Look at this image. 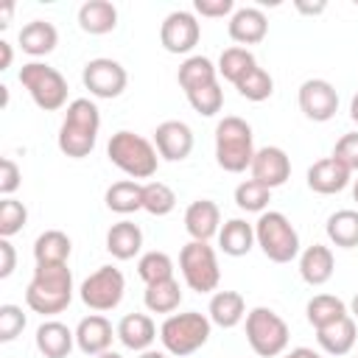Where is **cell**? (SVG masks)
Segmentation results:
<instances>
[{"mask_svg":"<svg viewBox=\"0 0 358 358\" xmlns=\"http://www.w3.org/2000/svg\"><path fill=\"white\" fill-rule=\"evenodd\" d=\"M11 56H14V53H11V45L3 39V42H0V70H8V67H11Z\"/></svg>","mask_w":358,"mask_h":358,"instance_id":"cell-47","label":"cell"},{"mask_svg":"<svg viewBox=\"0 0 358 358\" xmlns=\"http://www.w3.org/2000/svg\"><path fill=\"white\" fill-rule=\"evenodd\" d=\"M330 157H336V159H338L341 165H347L350 171H358V131L341 134Z\"/></svg>","mask_w":358,"mask_h":358,"instance_id":"cell-43","label":"cell"},{"mask_svg":"<svg viewBox=\"0 0 358 358\" xmlns=\"http://www.w3.org/2000/svg\"><path fill=\"white\" fill-rule=\"evenodd\" d=\"M137 277L145 285H151L157 280H168V277H173V260L165 252H157V249L154 252H145L137 260Z\"/></svg>","mask_w":358,"mask_h":358,"instance_id":"cell-39","label":"cell"},{"mask_svg":"<svg viewBox=\"0 0 358 358\" xmlns=\"http://www.w3.org/2000/svg\"><path fill=\"white\" fill-rule=\"evenodd\" d=\"M176 207V193L165 182H145L143 185V210L148 215H168Z\"/></svg>","mask_w":358,"mask_h":358,"instance_id":"cell-37","label":"cell"},{"mask_svg":"<svg viewBox=\"0 0 358 358\" xmlns=\"http://www.w3.org/2000/svg\"><path fill=\"white\" fill-rule=\"evenodd\" d=\"M336 271V257L330 246L313 243L299 255V274L308 285H324Z\"/></svg>","mask_w":358,"mask_h":358,"instance_id":"cell-22","label":"cell"},{"mask_svg":"<svg viewBox=\"0 0 358 358\" xmlns=\"http://www.w3.org/2000/svg\"><path fill=\"white\" fill-rule=\"evenodd\" d=\"M210 330H213L210 316H204L199 310L171 313L159 327V341H162L165 352L185 358V355H193L196 350H201L207 344Z\"/></svg>","mask_w":358,"mask_h":358,"instance_id":"cell-5","label":"cell"},{"mask_svg":"<svg viewBox=\"0 0 358 358\" xmlns=\"http://www.w3.org/2000/svg\"><path fill=\"white\" fill-rule=\"evenodd\" d=\"M154 148L168 162H182L193 151V131L182 120H162L154 131Z\"/></svg>","mask_w":358,"mask_h":358,"instance_id":"cell-14","label":"cell"},{"mask_svg":"<svg viewBox=\"0 0 358 358\" xmlns=\"http://www.w3.org/2000/svg\"><path fill=\"white\" fill-rule=\"evenodd\" d=\"M106 154H109V162L115 168H120L134 182L151 179L157 173V165H159V154H157L154 143H148L145 137H140L129 129H120L109 137Z\"/></svg>","mask_w":358,"mask_h":358,"instance_id":"cell-3","label":"cell"},{"mask_svg":"<svg viewBox=\"0 0 358 358\" xmlns=\"http://www.w3.org/2000/svg\"><path fill=\"white\" fill-rule=\"evenodd\" d=\"M255 224H249L246 218H229L221 229H218V246L224 255L229 257H243L252 252L255 246Z\"/></svg>","mask_w":358,"mask_h":358,"instance_id":"cell-26","label":"cell"},{"mask_svg":"<svg viewBox=\"0 0 358 358\" xmlns=\"http://www.w3.org/2000/svg\"><path fill=\"white\" fill-rule=\"evenodd\" d=\"M207 316H210L213 324L229 330V327H235V324L243 322V316H246V302H243V296H241L238 291H215V294L210 296Z\"/></svg>","mask_w":358,"mask_h":358,"instance_id":"cell-27","label":"cell"},{"mask_svg":"<svg viewBox=\"0 0 358 358\" xmlns=\"http://www.w3.org/2000/svg\"><path fill=\"white\" fill-rule=\"evenodd\" d=\"M81 81L90 90V95H95V98H117L129 84V73L120 62L98 56L84 64Z\"/></svg>","mask_w":358,"mask_h":358,"instance_id":"cell-11","label":"cell"},{"mask_svg":"<svg viewBox=\"0 0 358 358\" xmlns=\"http://www.w3.org/2000/svg\"><path fill=\"white\" fill-rule=\"evenodd\" d=\"M143 249V229L134 221H117L106 232V252L117 260H131Z\"/></svg>","mask_w":358,"mask_h":358,"instance_id":"cell-25","label":"cell"},{"mask_svg":"<svg viewBox=\"0 0 358 358\" xmlns=\"http://www.w3.org/2000/svg\"><path fill=\"white\" fill-rule=\"evenodd\" d=\"M176 81L179 87L187 92L193 90H201L207 84H215L218 81V67L207 59V56H187L182 64H179V73H176Z\"/></svg>","mask_w":358,"mask_h":358,"instance_id":"cell-29","label":"cell"},{"mask_svg":"<svg viewBox=\"0 0 358 358\" xmlns=\"http://www.w3.org/2000/svg\"><path fill=\"white\" fill-rule=\"evenodd\" d=\"M17 39H20V48L28 56H48L59 45V31L48 20H31V22H25L20 28V36Z\"/></svg>","mask_w":358,"mask_h":358,"instance_id":"cell-24","label":"cell"},{"mask_svg":"<svg viewBox=\"0 0 358 358\" xmlns=\"http://www.w3.org/2000/svg\"><path fill=\"white\" fill-rule=\"evenodd\" d=\"M25 330V313L20 305H0V341H14Z\"/></svg>","mask_w":358,"mask_h":358,"instance_id":"cell-42","label":"cell"},{"mask_svg":"<svg viewBox=\"0 0 358 358\" xmlns=\"http://www.w3.org/2000/svg\"><path fill=\"white\" fill-rule=\"evenodd\" d=\"M25 221H28V210L22 201H17L11 196L0 201V238L17 235L25 227Z\"/></svg>","mask_w":358,"mask_h":358,"instance_id":"cell-41","label":"cell"},{"mask_svg":"<svg viewBox=\"0 0 358 358\" xmlns=\"http://www.w3.org/2000/svg\"><path fill=\"white\" fill-rule=\"evenodd\" d=\"M350 117H352V123H358V92L350 101Z\"/></svg>","mask_w":358,"mask_h":358,"instance_id":"cell-51","label":"cell"},{"mask_svg":"<svg viewBox=\"0 0 358 358\" xmlns=\"http://www.w3.org/2000/svg\"><path fill=\"white\" fill-rule=\"evenodd\" d=\"M350 176H352V171L347 165H341L336 157H324V159H316L308 168V187L313 193L333 196V193H341L350 185Z\"/></svg>","mask_w":358,"mask_h":358,"instance_id":"cell-16","label":"cell"},{"mask_svg":"<svg viewBox=\"0 0 358 358\" xmlns=\"http://www.w3.org/2000/svg\"><path fill=\"white\" fill-rule=\"evenodd\" d=\"M73 299V274L67 263H36L34 277L25 288V305L34 313H62Z\"/></svg>","mask_w":358,"mask_h":358,"instance_id":"cell-1","label":"cell"},{"mask_svg":"<svg viewBox=\"0 0 358 358\" xmlns=\"http://www.w3.org/2000/svg\"><path fill=\"white\" fill-rule=\"evenodd\" d=\"M227 31H229V39L238 42V45H257L268 34V20L260 8L243 6V8H235V14L229 17Z\"/></svg>","mask_w":358,"mask_h":358,"instance_id":"cell-18","label":"cell"},{"mask_svg":"<svg viewBox=\"0 0 358 358\" xmlns=\"http://www.w3.org/2000/svg\"><path fill=\"white\" fill-rule=\"evenodd\" d=\"M101 129V112L90 98H76L67 103L64 120L59 126V151L64 157L81 159L90 157L98 143Z\"/></svg>","mask_w":358,"mask_h":358,"instance_id":"cell-2","label":"cell"},{"mask_svg":"<svg viewBox=\"0 0 358 358\" xmlns=\"http://www.w3.org/2000/svg\"><path fill=\"white\" fill-rule=\"evenodd\" d=\"M140 358H168L165 352H157V350H145V352H140Z\"/></svg>","mask_w":358,"mask_h":358,"instance_id":"cell-52","label":"cell"},{"mask_svg":"<svg viewBox=\"0 0 358 358\" xmlns=\"http://www.w3.org/2000/svg\"><path fill=\"white\" fill-rule=\"evenodd\" d=\"M103 201L117 215L137 213V210H143V185L134 182V179H120V182H115V185L106 187Z\"/></svg>","mask_w":358,"mask_h":358,"instance_id":"cell-30","label":"cell"},{"mask_svg":"<svg viewBox=\"0 0 358 358\" xmlns=\"http://www.w3.org/2000/svg\"><path fill=\"white\" fill-rule=\"evenodd\" d=\"M78 25H81L84 34L103 36V34L115 31V25H117V8L109 0H87L78 8Z\"/></svg>","mask_w":358,"mask_h":358,"instance_id":"cell-28","label":"cell"},{"mask_svg":"<svg viewBox=\"0 0 358 358\" xmlns=\"http://www.w3.org/2000/svg\"><path fill=\"white\" fill-rule=\"evenodd\" d=\"M179 268H182V277H185L187 288L196 291V294H210L221 282L218 257H215V249L210 246V241L185 243L182 252H179Z\"/></svg>","mask_w":358,"mask_h":358,"instance_id":"cell-9","label":"cell"},{"mask_svg":"<svg viewBox=\"0 0 358 358\" xmlns=\"http://www.w3.org/2000/svg\"><path fill=\"white\" fill-rule=\"evenodd\" d=\"M252 67H257V62H255L252 50H246V48H241V45H232V48H227V50L218 56V76H224V78L232 81V84H238Z\"/></svg>","mask_w":358,"mask_h":358,"instance_id":"cell-35","label":"cell"},{"mask_svg":"<svg viewBox=\"0 0 358 358\" xmlns=\"http://www.w3.org/2000/svg\"><path fill=\"white\" fill-rule=\"evenodd\" d=\"M305 313H308V322L313 324V330H319V327H327V324L338 322L341 316H347V305H344V299H338L333 294H316L308 302Z\"/></svg>","mask_w":358,"mask_h":358,"instance_id":"cell-34","label":"cell"},{"mask_svg":"<svg viewBox=\"0 0 358 358\" xmlns=\"http://www.w3.org/2000/svg\"><path fill=\"white\" fill-rule=\"evenodd\" d=\"M201 25L193 11H171L159 25V42L168 53H190L199 45Z\"/></svg>","mask_w":358,"mask_h":358,"instance_id":"cell-12","label":"cell"},{"mask_svg":"<svg viewBox=\"0 0 358 358\" xmlns=\"http://www.w3.org/2000/svg\"><path fill=\"white\" fill-rule=\"evenodd\" d=\"M288 324L271 308H252L246 313V341L260 358H277L288 347Z\"/></svg>","mask_w":358,"mask_h":358,"instance_id":"cell-7","label":"cell"},{"mask_svg":"<svg viewBox=\"0 0 358 358\" xmlns=\"http://www.w3.org/2000/svg\"><path fill=\"white\" fill-rule=\"evenodd\" d=\"M185 229L190 241H210L221 229V210L210 199H196L185 210Z\"/></svg>","mask_w":358,"mask_h":358,"instance_id":"cell-19","label":"cell"},{"mask_svg":"<svg viewBox=\"0 0 358 358\" xmlns=\"http://www.w3.org/2000/svg\"><path fill=\"white\" fill-rule=\"evenodd\" d=\"M193 11L201 17H227V14H235V3L232 0H193Z\"/></svg>","mask_w":358,"mask_h":358,"instance_id":"cell-45","label":"cell"},{"mask_svg":"<svg viewBox=\"0 0 358 358\" xmlns=\"http://www.w3.org/2000/svg\"><path fill=\"white\" fill-rule=\"evenodd\" d=\"M252 179H257L260 185H266L268 190L280 187L288 182L291 176V159L282 148L277 145H263L255 151V159H252Z\"/></svg>","mask_w":358,"mask_h":358,"instance_id":"cell-15","label":"cell"},{"mask_svg":"<svg viewBox=\"0 0 358 358\" xmlns=\"http://www.w3.org/2000/svg\"><path fill=\"white\" fill-rule=\"evenodd\" d=\"M296 101H299L302 115L308 120H313V123H324V120H330L338 112V92L324 78H308V81H302Z\"/></svg>","mask_w":358,"mask_h":358,"instance_id":"cell-13","label":"cell"},{"mask_svg":"<svg viewBox=\"0 0 358 358\" xmlns=\"http://www.w3.org/2000/svg\"><path fill=\"white\" fill-rule=\"evenodd\" d=\"M20 84L28 90L31 101L45 112H56V109H62L67 103V78L56 67H50L45 62L22 64Z\"/></svg>","mask_w":358,"mask_h":358,"instance_id":"cell-8","label":"cell"},{"mask_svg":"<svg viewBox=\"0 0 358 358\" xmlns=\"http://www.w3.org/2000/svg\"><path fill=\"white\" fill-rule=\"evenodd\" d=\"M316 341L319 347L327 352V355H347L355 341H358V330H355V319L347 313L341 316L338 322L327 324V327H319L316 330Z\"/></svg>","mask_w":358,"mask_h":358,"instance_id":"cell-23","label":"cell"},{"mask_svg":"<svg viewBox=\"0 0 358 358\" xmlns=\"http://www.w3.org/2000/svg\"><path fill=\"white\" fill-rule=\"evenodd\" d=\"M255 241L271 263H291L299 255V232L277 210L260 213L255 221Z\"/></svg>","mask_w":358,"mask_h":358,"instance_id":"cell-6","label":"cell"},{"mask_svg":"<svg viewBox=\"0 0 358 358\" xmlns=\"http://www.w3.org/2000/svg\"><path fill=\"white\" fill-rule=\"evenodd\" d=\"M352 196H355V201H358V179H355V185H352Z\"/></svg>","mask_w":358,"mask_h":358,"instance_id":"cell-55","label":"cell"},{"mask_svg":"<svg viewBox=\"0 0 358 358\" xmlns=\"http://www.w3.org/2000/svg\"><path fill=\"white\" fill-rule=\"evenodd\" d=\"M70 252H73V243L62 229H48L34 241V260L42 266L45 263H67Z\"/></svg>","mask_w":358,"mask_h":358,"instance_id":"cell-32","label":"cell"},{"mask_svg":"<svg viewBox=\"0 0 358 358\" xmlns=\"http://www.w3.org/2000/svg\"><path fill=\"white\" fill-rule=\"evenodd\" d=\"M117 336V330H112L109 319L101 316V313H92V316H84L76 327V347L84 352V355H101L112 347V338Z\"/></svg>","mask_w":358,"mask_h":358,"instance_id":"cell-17","label":"cell"},{"mask_svg":"<svg viewBox=\"0 0 358 358\" xmlns=\"http://www.w3.org/2000/svg\"><path fill=\"white\" fill-rule=\"evenodd\" d=\"M95 358H123V355L115 352V350H106V352H101V355H95Z\"/></svg>","mask_w":358,"mask_h":358,"instance_id":"cell-53","label":"cell"},{"mask_svg":"<svg viewBox=\"0 0 358 358\" xmlns=\"http://www.w3.org/2000/svg\"><path fill=\"white\" fill-rule=\"evenodd\" d=\"M355 358H358V355H355Z\"/></svg>","mask_w":358,"mask_h":358,"instance_id":"cell-56","label":"cell"},{"mask_svg":"<svg viewBox=\"0 0 358 358\" xmlns=\"http://www.w3.org/2000/svg\"><path fill=\"white\" fill-rule=\"evenodd\" d=\"M268 201H271V190L257 179H243L235 187V204L246 213H266Z\"/></svg>","mask_w":358,"mask_h":358,"instance_id":"cell-38","label":"cell"},{"mask_svg":"<svg viewBox=\"0 0 358 358\" xmlns=\"http://www.w3.org/2000/svg\"><path fill=\"white\" fill-rule=\"evenodd\" d=\"M296 8H299L302 14H322L327 6H324L322 0H319V3H313V6H310V3H302V0H296Z\"/></svg>","mask_w":358,"mask_h":358,"instance_id":"cell-49","label":"cell"},{"mask_svg":"<svg viewBox=\"0 0 358 358\" xmlns=\"http://www.w3.org/2000/svg\"><path fill=\"white\" fill-rule=\"evenodd\" d=\"M255 159V143H252V126L238 117L227 115L215 126V162L227 173H243L252 168Z\"/></svg>","mask_w":358,"mask_h":358,"instance_id":"cell-4","label":"cell"},{"mask_svg":"<svg viewBox=\"0 0 358 358\" xmlns=\"http://www.w3.org/2000/svg\"><path fill=\"white\" fill-rule=\"evenodd\" d=\"M14 268H17V252L8 238H0V280L11 277Z\"/></svg>","mask_w":358,"mask_h":358,"instance_id":"cell-46","label":"cell"},{"mask_svg":"<svg viewBox=\"0 0 358 358\" xmlns=\"http://www.w3.org/2000/svg\"><path fill=\"white\" fill-rule=\"evenodd\" d=\"M123 291H126V280H123V271L115 268V266H101L78 288L81 302L90 310H98V313L117 308L120 299H123Z\"/></svg>","mask_w":358,"mask_h":358,"instance_id":"cell-10","label":"cell"},{"mask_svg":"<svg viewBox=\"0 0 358 358\" xmlns=\"http://www.w3.org/2000/svg\"><path fill=\"white\" fill-rule=\"evenodd\" d=\"M350 310H352V316H358V294L352 296V302H350Z\"/></svg>","mask_w":358,"mask_h":358,"instance_id":"cell-54","label":"cell"},{"mask_svg":"<svg viewBox=\"0 0 358 358\" xmlns=\"http://www.w3.org/2000/svg\"><path fill=\"white\" fill-rule=\"evenodd\" d=\"M187 101H190V106H193L199 115L213 117V115L221 112V106H224V90H221V84L215 81V84H207V87H201V90L187 92Z\"/></svg>","mask_w":358,"mask_h":358,"instance_id":"cell-40","label":"cell"},{"mask_svg":"<svg viewBox=\"0 0 358 358\" xmlns=\"http://www.w3.org/2000/svg\"><path fill=\"white\" fill-rule=\"evenodd\" d=\"M22 182V173H20V165L11 159V157H3L0 159V193L3 199H8Z\"/></svg>","mask_w":358,"mask_h":358,"instance_id":"cell-44","label":"cell"},{"mask_svg":"<svg viewBox=\"0 0 358 358\" xmlns=\"http://www.w3.org/2000/svg\"><path fill=\"white\" fill-rule=\"evenodd\" d=\"M115 330H117V338L123 341V347H129L134 352H145L157 338V324L151 322L148 313H126Z\"/></svg>","mask_w":358,"mask_h":358,"instance_id":"cell-20","label":"cell"},{"mask_svg":"<svg viewBox=\"0 0 358 358\" xmlns=\"http://www.w3.org/2000/svg\"><path fill=\"white\" fill-rule=\"evenodd\" d=\"M324 232L330 243L341 249H355L358 246V210H338L327 218Z\"/></svg>","mask_w":358,"mask_h":358,"instance_id":"cell-33","label":"cell"},{"mask_svg":"<svg viewBox=\"0 0 358 358\" xmlns=\"http://www.w3.org/2000/svg\"><path fill=\"white\" fill-rule=\"evenodd\" d=\"M282 358H322L319 352H313L310 347H294L291 352H285Z\"/></svg>","mask_w":358,"mask_h":358,"instance_id":"cell-48","label":"cell"},{"mask_svg":"<svg viewBox=\"0 0 358 358\" xmlns=\"http://www.w3.org/2000/svg\"><path fill=\"white\" fill-rule=\"evenodd\" d=\"M73 344H76V333L56 319H48L36 327V350L45 358H67Z\"/></svg>","mask_w":358,"mask_h":358,"instance_id":"cell-21","label":"cell"},{"mask_svg":"<svg viewBox=\"0 0 358 358\" xmlns=\"http://www.w3.org/2000/svg\"><path fill=\"white\" fill-rule=\"evenodd\" d=\"M143 302L151 313H173L182 302V288L173 277L168 280H157L151 285H145V294H143Z\"/></svg>","mask_w":358,"mask_h":358,"instance_id":"cell-31","label":"cell"},{"mask_svg":"<svg viewBox=\"0 0 358 358\" xmlns=\"http://www.w3.org/2000/svg\"><path fill=\"white\" fill-rule=\"evenodd\" d=\"M235 90H238V95H241V98L260 103V101L271 98V92H274V78H271L263 67H252V70H249V73L235 84Z\"/></svg>","mask_w":358,"mask_h":358,"instance_id":"cell-36","label":"cell"},{"mask_svg":"<svg viewBox=\"0 0 358 358\" xmlns=\"http://www.w3.org/2000/svg\"><path fill=\"white\" fill-rule=\"evenodd\" d=\"M11 11H14V3H6L3 11H0V28H8V17H11Z\"/></svg>","mask_w":358,"mask_h":358,"instance_id":"cell-50","label":"cell"}]
</instances>
